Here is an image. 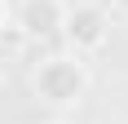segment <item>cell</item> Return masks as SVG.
Wrapping results in <instances>:
<instances>
[{
  "instance_id": "cell-2",
  "label": "cell",
  "mask_w": 128,
  "mask_h": 124,
  "mask_svg": "<svg viewBox=\"0 0 128 124\" xmlns=\"http://www.w3.org/2000/svg\"><path fill=\"white\" fill-rule=\"evenodd\" d=\"M62 40L71 44V53H75V58L106 49V44H110V13H106L97 0L66 5V18H62Z\"/></svg>"
},
{
  "instance_id": "cell-1",
  "label": "cell",
  "mask_w": 128,
  "mask_h": 124,
  "mask_svg": "<svg viewBox=\"0 0 128 124\" xmlns=\"http://www.w3.org/2000/svg\"><path fill=\"white\" fill-rule=\"evenodd\" d=\"M31 93L44 106H53V111L80 106L84 93H88V67H84V58H75V53H49L36 67V75H31Z\"/></svg>"
},
{
  "instance_id": "cell-5",
  "label": "cell",
  "mask_w": 128,
  "mask_h": 124,
  "mask_svg": "<svg viewBox=\"0 0 128 124\" xmlns=\"http://www.w3.org/2000/svg\"><path fill=\"white\" fill-rule=\"evenodd\" d=\"M110 5H115V9H119V13H128V0H110Z\"/></svg>"
},
{
  "instance_id": "cell-4",
  "label": "cell",
  "mask_w": 128,
  "mask_h": 124,
  "mask_svg": "<svg viewBox=\"0 0 128 124\" xmlns=\"http://www.w3.org/2000/svg\"><path fill=\"white\" fill-rule=\"evenodd\" d=\"M9 22V0H0V27Z\"/></svg>"
},
{
  "instance_id": "cell-6",
  "label": "cell",
  "mask_w": 128,
  "mask_h": 124,
  "mask_svg": "<svg viewBox=\"0 0 128 124\" xmlns=\"http://www.w3.org/2000/svg\"><path fill=\"white\" fill-rule=\"evenodd\" d=\"M53 124H58V120H53Z\"/></svg>"
},
{
  "instance_id": "cell-3",
  "label": "cell",
  "mask_w": 128,
  "mask_h": 124,
  "mask_svg": "<svg viewBox=\"0 0 128 124\" xmlns=\"http://www.w3.org/2000/svg\"><path fill=\"white\" fill-rule=\"evenodd\" d=\"M62 18H66L62 0H18L13 9V27L22 31V40H36V44L62 36Z\"/></svg>"
}]
</instances>
